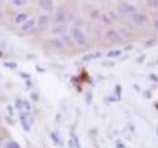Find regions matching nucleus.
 I'll return each mask as SVG.
<instances>
[{
	"mask_svg": "<svg viewBox=\"0 0 158 148\" xmlns=\"http://www.w3.org/2000/svg\"><path fill=\"white\" fill-rule=\"evenodd\" d=\"M72 37H73V39L77 41V44H79V45H84L86 43V38L84 35V33L80 29H78V28L72 29Z\"/></svg>",
	"mask_w": 158,
	"mask_h": 148,
	"instance_id": "obj_1",
	"label": "nucleus"
},
{
	"mask_svg": "<svg viewBox=\"0 0 158 148\" xmlns=\"http://www.w3.org/2000/svg\"><path fill=\"white\" fill-rule=\"evenodd\" d=\"M119 9H120V11L124 12V14H131V15H133V14L136 12L135 6H133V5L128 4V2H123V4H120V5H119Z\"/></svg>",
	"mask_w": 158,
	"mask_h": 148,
	"instance_id": "obj_2",
	"label": "nucleus"
},
{
	"mask_svg": "<svg viewBox=\"0 0 158 148\" xmlns=\"http://www.w3.org/2000/svg\"><path fill=\"white\" fill-rule=\"evenodd\" d=\"M131 21H133L135 24H138V26H143V24L147 22L146 17H145L142 14H136V12L131 15Z\"/></svg>",
	"mask_w": 158,
	"mask_h": 148,
	"instance_id": "obj_3",
	"label": "nucleus"
},
{
	"mask_svg": "<svg viewBox=\"0 0 158 148\" xmlns=\"http://www.w3.org/2000/svg\"><path fill=\"white\" fill-rule=\"evenodd\" d=\"M106 35L108 39H111V40H113V41H117V40H120L122 39V35L119 34L118 31H114V29H111V31H108L107 33H106Z\"/></svg>",
	"mask_w": 158,
	"mask_h": 148,
	"instance_id": "obj_4",
	"label": "nucleus"
},
{
	"mask_svg": "<svg viewBox=\"0 0 158 148\" xmlns=\"http://www.w3.org/2000/svg\"><path fill=\"white\" fill-rule=\"evenodd\" d=\"M21 121H24V123H27L28 125H32V124H33V118H32V115L29 114V112H24V113L21 114Z\"/></svg>",
	"mask_w": 158,
	"mask_h": 148,
	"instance_id": "obj_5",
	"label": "nucleus"
},
{
	"mask_svg": "<svg viewBox=\"0 0 158 148\" xmlns=\"http://www.w3.org/2000/svg\"><path fill=\"white\" fill-rule=\"evenodd\" d=\"M39 5L44 10H48V11L52 10V1L51 0H41V1H39Z\"/></svg>",
	"mask_w": 158,
	"mask_h": 148,
	"instance_id": "obj_6",
	"label": "nucleus"
},
{
	"mask_svg": "<svg viewBox=\"0 0 158 148\" xmlns=\"http://www.w3.org/2000/svg\"><path fill=\"white\" fill-rule=\"evenodd\" d=\"M33 26H34V19H27V21L21 26V29H22L23 32H27V31H29Z\"/></svg>",
	"mask_w": 158,
	"mask_h": 148,
	"instance_id": "obj_7",
	"label": "nucleus"
},
{
	"mask_svg": "<svg viewBox=\"0 0 158 148\" xmlns=\"http://www.w3.org/2000/svg\"><path fill=\"white\" fill-rule=\"evenodd\" d=\"M69 146L72 148H80V145H79V140L76 135L72 134V140L69 141Z\"/></svg>",
	"mask_w": 158,
	"mask_h": 148,
	"instance_id": "obj_8",
	"label": "nucleus"
},
{
	"mask_svg": "<svg viewBox=\"0 0 158 148\" xmlns=\"http://www.w3.org/2000/svg\"><path fill=\"white\" fill-rule=\"evenodd\" d=\"M16 23H19V24H23L26 21H27V15L26 14H20V15H17L16 16Z\"/></svg>",
	"mask_w": 158,
	"mask_h": 148,
	"instance_id": "obj_9",
	"label": "nucleus"
},
{
	"mask_svg": "<svg viewBox=\"0 0 158 148\" xmlns=\"http://www.w3.org/2000/svg\"><path fill=\"white\" fill-rule=\"evenodd\" d=\"M100 55H101L100 52H96V54H89V55L84 56V57H83V60H84V61H91V60L99 58Z\"/></svg>",
	"mask_w": 158,
	"mask_h": 148,
	"instance_id": "obj_10",
	"label": "nucleus"
},
{
	"mask_svg": "<svg viewBox=\"0 0 158 148\" xmlns=\"http://www.w3.org/2000/svg\"><path fill=\"white\" fill-rule=\"evenodd\" d=\"M48 23H49V17H48V16H40L39 21H38V24H39L40 27L46 26Z\"/></svg>",
	"mask_w": 158,
	"mask_h": 148,
	"instance_id": "obj_11",
	"label": "nucleus"
},
{
	"mask_svg": "<svg viewBox=\"0 0 158 148\" xmlns=\"http://www.w3.org/2000/svg\"><path fill=\"white\" fill-rule=\"evenodd\" d=\"M122 55V51L120 50H112V51H110L108 54H107V57H118V56Z\"/></svg>",
	"mask_w": 158,
	"mask_h": 148,
	"instance_id": "obj_12",
	"label": "nucleus"
},
{
	"mask_svg": "<svg viewBox=\"0 0 158 148\" xmlns=\"http://www.w3.org/2000/svg\"><path fill=\"white\" fill-rule=\"evenodd\" d=\"M4 66H5L6 68H9V69H16V67H17L16 62H5Z\"/></svg>",
	"mask_w": 158,
	"mask_h": 148,
	"instance_id": "obj_13",
	"label": "nucleus"
},
{
	"mask_svg": "<svg viewBox=\"0 0 158 148\" xmlns=\"http://www.w3.org/2000/svg\"><path fill=\"white\" fill-rule=\"evenodd\" d=\"M64 32H66V27H59V28L52 29V33L54 34H63Z\"/></svg>",
	"mask_w": 158,
	"mask_h": 148,
	"instance_id": "obj_14",
	"label": "nucleus"
},
{
	"mask_svg": "<svg viewBox=\"0 0 158 148\" xmlns=\"http://www.w3.org/2000/svg\"><path fill=\"white\" fill-rule=\"evenodd\" d=\"M12 4L15 6H23V5L27 4V1L26 0H12Z\"/></svg>",
	"mask_w": 158,
	"mask_h": 148,
	"instance_id": "obj_15",
	"label": "nucleus"
},
{
	"mask_svg": "<svg viewBox=\"0 0 158 148\" xmlns=\"http://www.w3.org/2000/svg\"><path fill=\"white\" fill-rule=\"evenodd\" d=\"M6 148H21V147H20V145H19L17 142L11 141V142H9V143L6 145Z\"/></svg>",
	"mask_w": 158,
	"mask_h": 148,
	"instance_id": "obj_16",
	"label": "nucleus"
},
{
	"mask_svg": "<svg viewBox=\"0 0 158 148\" xmlns=\"http://www.w3.org/2000/svg\"><path fill=\"white\" fill-rule=\"evenodd\" d=\"M22 108H24L26 112H29L31 111V105L28 101H22Z\"/></svg>",
	"mask_w": 158,
	"mask_h": 148,
	"instance_id": "obj_17",
	"label": "nucleus"
},
{
	"mask_svg": "<svg viewBox=\"0 0 158 148\" xmlns=\"http://www.w3.org/2000/svg\"><path fill=\"white\" fill-rule=\"evenodd\" d=\"M51 44H52V46L54 47H57V49H61L62 47V43L60 41V40H51Z\"/></svg>",
	"mask_w": 158,
	"mask_h": 148,
	"instance_id": "obj_18",
	"label": "nucleus"
},
{
	"mask_svg": "<svg viewBox=\"0 0 158 148\" xmlns=\"http://www.w3.org/2000/svg\"><path fill=\"white\" fill-rule=\"evenodd\" d=\"M51 138L54 140V142H55L56 145H59L60 143V138H59V136L56 135V132H51Z\"/></svg>",
	"mask_w": 158,
	"mask_h": 148,
	"instance_id": "obj_19",
	"label": "nucleus"
},
{
	"mask_svg": "<svg viewBox=\"0 0 158 148\" xmlns=\"http://www.w3.org/2000/svg\"><path fill=\"white\" fill-rule=\"evenodd\" d=\"M147 4L152 7H158V0H150V1H147Z\"/></svg>",
	"mask_w": 158,
	"mask_h": 148,
	"instance_id": "obj_20",
	"label": "nucleus"
},
{
	"mask_svg": "<svg viewBox=\"0 0 158 148\" xmlns=\"http://www.w3.org/2000/svg\"><path fill=\"white\" fill-rule=\"evenodd\" d=\"M63 19H64V15H63V14H61V12H59V14H57V16H56V21L62 22Z\"/></svg>",
	"mask_w": 158,
	"mask_h": 148,
	"instance_id": "obj_21",
	"label": "nucleus"
},
{
	"mask_svg": "<svg viewBox=\"0 0 158 148\" xmlns=\"http://www.w3.org/2000/svg\"><path fill=\"white\" fill-rule=\"evenodd\" d=\"M85 100H86V103L90 105V102H91V92L86 93V98H85Z\"/></svg>",
	"mask_w": 158,
	"mask_h": 148,
	"instance_id": "obj_22",
	"label": "nucleus"
},
{
	"mask_svg": "<svg viewBox=\"0 0 158 148\" xmlns=\"http://www.w3.org/2000/svg\"><path fill=\"white\" fill-rule=\"evenodd\" d=\"M31 96H32V98H33V100H35V101H38V100H39V96H38V93L37 92H32Z\"/></svg>",
	"mask_w": 158,
	"mask_h": 148,
	"instance_id": "obj_23",
	"label": "nucleus"
},
{
	"mask_svg": "<svg viewBox=\"0 0 158 148\" xmlns=\"http://www.w3.org/2000/svg\"><path fill=\"white\" fill-rule=\"evenodd\" d=\"M102 18H103V21H105L106 23H111V22H112L111 19L108 18V16H107V15H103V16H102Z\"/></svg>",
	"mask_w": 158,
	"mask_h": 148,
	"instance_id": "obj_24",
	"label": "nucleus"
},
{
	"mask_svg": "<svg viewBox=\"0 0 158 148\" xmlns=\"http://www.w3.org/2000/svg\"><path fill=\"white\" fill-rule=\"evenodd\" d=\"M16 107H17V109H21V108H22V101H20V100L16 101Z\"/></svg>",
	"mask_w": 158,
	"mask_h": 148,
	"instance_id": "obj_25",
	"label": "nucleus"
},
{
	"mask_svg": "<svg viewBox=\"0 0 158 148\" xmlns=\"http://www.w3.org/2000/svg\"><path fill=\"white\" fill-rule=\"evenodd\" d=\"M153 26H155V28L158 31V18L157 19H155V22H153Z\"/></svg>",
	"mask_w": 158,
	"mask_h": 148,
	"instance_id": "obj_26",
	"label": "nucleus"
},
{
	"mask_svg": "<svg viewBox=\"0 0 158 148\" xmlns=\"http://www.w3.org/2000/svg\"><path fill=\"white\" fill-rule=\"evenodd\" d=\"M21 76H22V78H28V75L26 73H21Z\"/></svg>",
	"mask_w": 158,
	"mask_h": 148,
	"instance_id": "obj_27",
	"label": "nucleus"
},
{
	"mask_svg": "<svg viewBox=\"0 0 158 148\" xmlns=\"http://www.w3.org/2000/svg\"><path fill=\"white\" fill-rule=\"evenodd\" d=\"M151 79H153V80H158L157 76H155V75H151Z\"/></svg>",
	"mask_w": 158,
	"mask_h": 148,
	"instance_id": "obj_28",
	"label": "nucleus"
},
{
	"mask_svg": "<svg viewBox=\"0 0 158 148\" xmlns=\"http://www.w3.org/2000/svg\"><path fill=\"white\" fill-rule=\"evenodd\" d=\"M1 141H2V138H0V146H1Z\"/></svg>",
	"mask_w": 158,
	"mask_h": 148,
	"instance_id": "obj_29",
	"label": "nucleus"
}]
</instances>
